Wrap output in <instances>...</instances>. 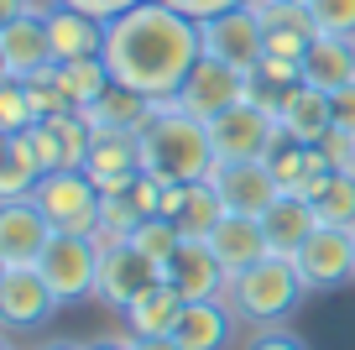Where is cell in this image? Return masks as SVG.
Wrapping results in <instances>:
<instances>
[{"label": "cell", "mask_w": 355, "mask_h": 350, "mask_svg": "<svg viewBox=\"0 0 355 350\" xmlns=\"http://www.w3.org/2000/svg\"><path fill=\"white\" fill-rule=\"evenodd\" d=\"M47 37H53L58 63H78V58L105 53V22L73 11V6H47Z\"/></svg>", "instance_id": "20"}, {"label": "cell", "mask_w": 355, "mask_h": 350, "mask_svg": "<svg viewBox=\"0 0 355 350\" xmlns=\"http://www.w3.org/2000/svg\"><path fill=\"white\" fill-rule=\"evenodd\" d=\"M105 68L121 89L141 99H178L183 78L204 58L199 22L173 11L167 0H141L125 16L105 22Z\"/></svg>", "instance_id": "1"}, {"label": "cell", "mask_w": 355, "mask_h": 350, "mask_svg": "<svg viewBox=\"0 0 355 350\" xmlns=\"http://www.w3.org/2000/svg\"><path fill=\"white\" fill-rule=\"evenodd\" d=\"M235 324L241 319H235V308L225 298H199V303H183V314L173 324V340L183 350H225Z\"/></svg>", "instance_id": "19"}, {"label": "cell", "mask_w": 355, "mask_h": 350, "mask_svg": "<svg viewBox=\"0 0 355 350\" xmlns=\"http://www.w3.org/2000/svg\"><path fill=\"white\" fill-rule=\"evenodd\" d=\"M329 115H334V131H350L355 136V84L334 89L329 94Z\"/></svg>", "instance_id": "38"}, {"label": "cell", "mask_w": 355, "mask_h": 350, "mask_svg": "<svg viewBox=\"0 0 355 350\" xmlns=\"http://www.w3.org/2000/svg\"><path fill=\"white\" fill-rule=\"evenodd\" d=\"M131 350H183L173 335H131Z\"/></svg>", "instance_id": "40"}, {"label": "cell", "mask_w": 355, "mask_h": 350, "mask_svg": "<svg viewBox=\"0 0 355 350\" xmlns=\"http://www.w3.org/2000/svg\"><path fill=\"white\" fill-rule=\"evenodd\" d=\"M241 99H245V74L230 68V63H220V58H209V53L193 63V74L178 89V105L189 110V115H199V121H214V115L235 110Z\"/></svg>", "instance_id": "12"}, {"label": "cell", "mask_w": 355, "mask_h": 350, "mask_svg": "<svg viewBox=\"0 0 355 350\" xmlns=\"http://www.w3.org/2000/svg\"><path fill=\"white\" fill-rule=\"evenodd\" d=\"M53 6H73V11L94 16V22H115V16H125L131 6H141V0H53Z\"/></svg>", "instance_id": "37"}, {"label": "cell", "mask_w": 355, "mask_h": 350, "mask_svg": "<svg viewBox=\"0 0 355 350\" xmlns=\"http://www.w3.org/2000/svg\"><path fill=\"white\" fill-rule=\"evenodd\" d=\"M313 209H319V225L355 230V173H329L313 194Z\"/></svg>", "instance_id": "31"}, {"label": "cell", "mask_w": 355, "mask_h": 350, "mask_svg": "<svg viewBox=\"0 0 355 350\" xmlns=\"http://www.w3.org/2000/svg\"><path fill=\"white\" fill-rule=\"evenodd\" d=\"M110 68H105V58H78V63H58V89H63L68 110H78L84 115L89 105H100L105 94H110Z\"/></svg>", "instance_id": "27"}, {"label": "cell", "mask_w": 355, "mask_h": 350, "mask_svg": "<svg viewBox=\"0 0 355 350\" xmlns=\"http://www.w3.org/2000/svg\"><path fill=\"white\" fill-rule=\"evenodd\" d=\"M303 277H298V262L293 256H261V262H251L245 272H230V288H225V303L235 308V319L241 324H277V319H288L293 308L303 303Z\"/></svg>", "instance_id": "3"}, {"label": "cell", "mask_w": 355, "mask_h": 350, "mask_svg": "<svg viewBox=\"0 0 355 350\" xmlns=\"http://www.w3.org/2000/svg\"><path fill=\"white\" fill-rule=\"evenodd\" d=\"M26 136H32V147H37L42 173H58V167H84L94 126H89V115H78V110H58L47 121H37Z\"/></svg>", "instance_id": "15"}, {"label": "cell", "mask_w": 355, "mask_h": 350, "mask_svg": "<svg viewBox=\"0 0 355 350\" xmlns=\"http://www.w3.org/2000/svg\"><path fill=\"white\" fill-rule=\"evenodd\" d=\"M141 147V173H157L167 183H204L214 173V142H209V121L189 115L178 99H152V115L136 131Z\"/></svg>", "instance_id": "2"}, {"label": "cell", "mask_w": 355, "mask_h": 350, "mask_svg": "<svg viewBox=\"0 0 355 350\" xmlns=\"http://www.w3.org/2000/svg\"><path fill=\"white\" fill-rule=\"evenodd\" d=\"M209 142H214V157H220V162H251V157H272L288 136H282L272 110L241 99L235 110H225V115L209 121Z\"/></svg>", "instance_id": "6"}, {"label": "cell", "mask_w": 355, "mask_h": 350, "mask_svg": "<svg viewBox=\"0 0 355 350\" xmlns=\"http://www.w3.org/2000/svg\"><path fill=\"white\" fill-rule=\"evenodd\" d=\"M84 173L100 183V194L131 188L136 173H141V147H136V131H94L89 157H84Z\"/></svg>", "instance_id": "17"}, {"label": "cell", "mask_w": 355, "mask_h": 350, "mask_svg": "<svg viewBox=\"0 0 355 350\" xmlns=\"http://www.w3.org/2000/svg\"><path fill=\"white\" fill-rule=\"evenodd\" d=\"M277 126H282V136H288V142L319 147L324 136L334 131L329 94H324V89H313V84H293L288 94H282V105H277Z\"/></svg>", "instance_id": "18"}, {"label": "cell", "mask_w": 355, "mask_h": 350, "mask_svg": "<svg viewBox=\"0 0 355 350\" xmlns=\"http://www.w3.org/2000/svg\"><path fill=\"white\" fill-rule=\"evenodd\" d=\"M6 350H16V345H6Z\"/></svg>", "instance_id": "44"}, {"label": "cell", "mask_w": 355, "mask_h": 350, "mask_svg": "<svg viewBox=\"0 0 355 350\" xmlns=\"http://www.w3.org/2000/svg\"><path fill=\"white\" fill-rule=\"evenodd\" d=\"M37 183H42V162L32 136H0V199H32Z\"/></svg>", "instance_id": "26"}, {"label": "cell", "mask_w": 355, "mask_h": 350, "mask_svg": "<svg viewBox=\"0 0 355 350\" xmlns=\"http://www.w3.org/2000/svg\"><path fill=\"white\" fill-rule=\"evenodd\" d=\"M293 6H309V0H293Z\"/></svg>", "instance_id": "43"}, {"label": "cell", "mask_w": 355, "mask_h": 350, "mask_svg": "<svg viewBox=\"0 0 355 350\" xmlns=\"http://www.w3.org/2000/svg\"><path fill=\"white\" fill-rule=\"evenodd\" d=\"M199 37H204V53L230 63V68H241V74H251V68L261 63V53H266V32H261V16H256L251 0H245V6H230V11H220V16H204Z\"/></svg>", "instance_id": "7"}, {"label": "cell", "mask_w": 355, "mask_h": 350, "mask_svg": "<svg viewBox=\"0 0 355 350\" xmlns=\"http://www.w3.org/2000/svg\"><path fill=\"white\" fill-rule=\"evenodd\" d=\"M167 6L193 16V22H204V16H220V11H230V6H245V0H167Z\"/></svg>", "instance_id": "39"}, {"label": "cell", "mask_w": 355, "mask_h": 350, "mask_svg": "<svg viewBox=\"0 0 355 350\" xmlns=\"http://www.w3.org/2000/svg\"><path fill=\"white\" fill-rule=\"evenodd\" d=\"M303 84L324 89V94L355 84V37H329V32L313 37L303 53Z\"/></svg>", "instance_id": "23"}, {"label": "cell", "mask_w": 355, "mask_h": 350, "mask_svg": "<svg viewBox=\"0 0 355 350\" xmlns=\"http://www.w3.org/2000/svg\"><path fill=\"white\" fill-rule=\"evenodd\" d=\"M37 350H84V345H78V340H42Z\"/></svg>", "instance_id": "42"}, {"label": "cell", "mask_w": 355, "mask_h": 350, "mask_svg": "<svg viewBox=\"0 0 355 350\" xmlns=\"http://www.w3.org/2000/svg\"><path fill=\"white\" fill-rule=\"evenodd\" d=\"M47 6L16 16V22H0V74L6 78H37L47 68H58L53 37H47Z\"/></svg>", "instance_id": "11"}, {"label": "cell", "mask_w": 355, "mask_h": 350, "mask_svg": "<svg viewBox=\"0 0 355 350\" xmlns=\"http://www.w3.org/2000/svg\"><path fill=\"white\" fill-rule=\"evenodd\" d=\"M298 277L309 293H329V288L350 283L355 277V230H340V225H319L309 241L298 246Z\"/></svg>", "instance_id": "9"}, {"label": "cell", "mask_w": 355, "mask_h": 350, "mask_svg": "<svg viewBox=\"0 0 355 350\" xmlns=\"http://www.w3.org/2000/svg\"><path fill=\"white\" fill-rule=\"evenodd\" d=\"M183 303H189V298L178 293L167 277H157L141 298H131V308H125V335H173Z\"/></svg>", "instance_id": "25"}, {"label": "cell", "mask_w": 355, "mask_h": 350, "mask_svg": "<svg viewBox=\"0 0 355 350\" xmlns=\"http://www.w3.org/2000/svg\"><path fill=\"white\" fill-rule=\"evenodd\" d=\"M209 251L220 256V267H225V272H245L251 262L272 256V246H266L261 219H251V215H225L220 225L209 230Z\"/></svg>", "instance_id": "21"}, {"label": "cell", "mask_w": 355, "mask_h": 350, "mask_svg": "<svg viewBox=\"0 0 355 350\" xmlns=\"http://www.w3.org/2000/svg\"><path fill=\"white\" fill-rule=\"evenodd\" d=\"M313 32L329 37H355V0H309Z\"/></svg>", "instance_id": "34"}, {"label": "cell", "mask_w": 355, "mask_h": 350, "mask_svg": "<svg viewBox=\"0 0 355 350\" xmlns=\"http://www.w3.org/2000/svg\"><path fill=\"white\" fill-rule=\"evenodd\" d=\"M84 350H131V335H125V340H89Z\"/></svg>", "instance_id": "41"}, {"label": "cell", "mask_w": 355, "mask_h": 350, "mask_svg": "<svg viewBox=\"0 0 355 350\" xmlns=\"http://www.w3.org/2000/svg\"><path fill=\"white\" fill-rule=\"evenodd\" d=\"M261 230H266V246L272 256H298V246L319 230V209L313 199H298V194H282L277 204L261 215Z\"/></svg>", "instance_id": "22"}, {"label": "cell", "mask_w": 355, "mask_h": 350, "mask_svg": "<svg viewBox=\"0 0 355 350\" xmlns=\"http://www.w3.org/2000/svg\"><path fill=\"white\" fill-rule=\"evenodd\" d=\"M84 115H89L94 131H141L146 115H152V99L131 94V89H121V84H110V94H105L100 105H89Z\"/></svg>", "instance_id": "28"}, {"label": "cell", "mask_w": 355, "mask_h": 350, "mask_svg": "<svg viewBox=\"0 0 355 350\" xmlns=\"http://www.w3.org/2000/svg\"><path fill=\"white\" fill-rule=\"evenodd\" d=\"M266 162H272V173H277L282 194H298V199H313L324 188V178L334 173L329 157H324L319 147H298V142H282Z\"/></svg>", "instance_id": "24"}, {"label": "cell", "mask_w": 355, "mask_h": 350, "mask_svg": "<svg viewBox=\"0 0 355 350\" xmlns=\"http://www.w3.org/2000/svg\"><path fill=\"white\" fill-rule=\"evenodd\" d=\"M100 183L84 167H58L42 173V183L32 188V204L47 215V225L58 235H94L100 230Z\"/></svg>", "instance_id": "4"}, {"label": "cell", "mask_w": 355, "mask_h": 350, "mask_svg": "<svg viewBox=\"0 0 355 350\" xmlns=\"http://www.w3.org/2000/svg\"><path fill=\"white\" fill-rule=\"evenodd\" d=\"M319 152L329 157L334 173H355V136H350V131H329V136L319 142Z\"/></svg>", "instance_id": "36"}, {"label": "cell", "mask_w": 355, "mask_h": 350, "mask_svg": "<svg viewBox=\"0 0 355 350\" xmlns=\"http://www.w3.org/2000/svg\"><path fill=\"white\" fill-rule=\"evenodd\" d=\"M230 215L225 209V199L209 188V178L204 183H189V194H183V209H178V230H183V241H209V230L220 225V219Z\"/></svg>", "instance_id": "29"}, {"label": "cell", "mask_w": 355, "mask_h": 350, "mask_svg": "<svg viewBox=\"0 0 355 350\" xmlns=\"http://www.w3.org/2000/svg\"><path fill=\"white\" fill-rule=\"evenodd\" d=\"M58 230L32 199H0V267H37Z\"/></svg>", "instance_id": "13"}, {"label": "cell", "mask_w": 355, "mask_h": 350, "mask_svg": "<svg viewBox=\"0 0 355 350\" xmlns=\"http://www.w3.org/2000/svg\"><path fill=\"white\" fill-rule=\"evenodd\" d=\"M241 350H309V340H303V335H293V329L266 324V329H256V335L245 340Z\"/></svg>", "instance_id": "35"}, {"label": "cell", "mask_w": 355, "mask_h": 350, "mask_svg": "<svg viewBox=\"0 0 355 350\" xmlns=\"http://www.w3.org/2000/svg\"><path fill=\"white\" fill-rule=\"evenodd\" d=\"M141 219L146 215H141V204H136V194H131V188H115V194L100 199V230H94V235H100L105 246H110V241H131Z\"/></svg>", "instance_id": "30"}, {"label": "cell", "mask_w": 355, "mask_h": 350, "mask_svg": "<svg viewBox=\"0 0 355 350\" xmlns=\"http://www.w3.org/2000/svg\"><path fill=\"white\" fill-rule=\"evenodd\" d=\"M58 298L37 267H0V319L6 329H42Z\"/></svg>", "instance_id": "14"}, {"label": "cell", "mask_w": 355, "mask_h": 350, "mask_svg": "<svg viewBox=\"0 0 355 350\" xmlns=\"http://www.w3.org/2000/svg\"><path fill=\"white\" fill-rule=\"evenodd\" d=\"M157 277H162V267L136 241H110L100 251V288H94V298H100L105 308H115V314H125L131 298H141Z\"/></svg>", "instance_id": "8"}, {"label": "cell", "mask_w": 355, "mask_h": 350, "mask_svg": "<svg viewBox=\"0 0 355 350\" xmlns=\"http://www.w3.org/2000/svg\"><path fill=\"white\" fill-rule=\"evenodd\" d=\"M209 188L225 199L230 215H251V219H261L266 209L282 199V183H277V173H272L266 157H251V162H214Z\"/></svg>", "instance_id": "10"}, {"label": "cell", "mask_w": 355, "mask_h": 350, "mask_svg": "<svg viewBox=\"0 0 355 350\" xmlns=\"http://www.w3.org/2000/svg\"><path fill=\"white\" fill-rule=\"evenodd\" d=\"M100 251H105L100 235H53V241H47L37 272L47 277L58 303H84V298H94V288H100Z\"/></svg>", "instance_id": "5"}, {"label": "cell", "mask_w": 355, "mask_h": 350, "mask_svg": "<svg viewBox=\"0 0 355 350\" xmlns=\"http://www.w3.org/2000/svg\"><path fill=\"white\" fill-rule=\"evenodd\" d=\"M37 126V110L26 99V84L21 78H6L0 84V136H21Z\"/></svg>", "instance_id": "33"}, {"label": "cell", "mask_w": 355, "mask_h": 350, "mask_svg": "<svg viewBox=\"0 0 355 350\" xmlns=\"http://www.w3.org/2000/svg\"><path fill=\"white\" fill-rule=\"evenodd\" d=\"M131 241L141 246L157 267H167V262L178 256V246H183V230H178V219H167V215H146L141 225H136Z\"/></svg>", "instance_id": "32"}, {"label": "cell", "mask_w": 355, "mask_h": 350, "mask_svg": "<svg viewBox=\"0 0 355 350\" xmlns=\"http://www.w3.org/2000/svg\"><path fill=\"white\" fill-rule=\"evenodd\" d=\"M162 277L189 298V303H199V298H225V288H230V272H225L220 256L209 251V241H183L178 256L162 267Z\"/></svg>", "instance_id": "16"}]
</instances>
